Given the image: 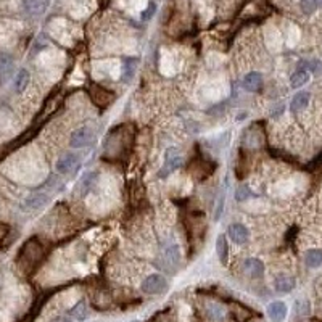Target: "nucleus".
<instances>
[{
    "label": "nucleus",
    "mask_w": 322,
    "mask_h": 322,
    "mask_svg": "<svg viewBox=\"0 0 322 322\" xmlns=\"http://www.w3.org/2000/svg\"><path fill=\"white\" fill-rule=\"evenodd\" d=\"M97 140V132L92 126H82L71 134L69 137V145L73 148H84L92 144H95Z\"/></svg>",
    "instance_id": "obj_1"
},
{
    "label": "nucleus",
    "mask_w": 322,
    "mask_h": 322,
    "mask_svg": "<svg viewBox=\"0 0 322 322\" xmlns=\"http://www.w3.org/2000/svg\"><path fill=\"white\" fill-rule=\"evenodd\" d=\"M181 164H182V155H181V152H179L176 147L168 148L166 153H164V163H163V166L160 169L158 176L161 179L168 177L171 173H174L177 168H181Z\"/></svg>",
    "instance_id": "obj_2"
},
{
    "label": "nucleus",
    "mask_w": 322,
    "mask_h": 322,
    "mask_svg": "<svg viewBox=\"0 0 322 322\" xmlns=\"http://www.w3.org/2000/svg\"><path fill=\"white\" fill-rule=\"evenodd\" d=\"M168 281L166 277L161 274H150L145 277V281L142 282V290L147 295H161L168 290Z\"/></svg>",
    "instance_id": "obj_3"
},
{
    "label": "nucleus",
    "mask_w": 322,
    "mask_h": 322,
    "mask_svg": "<svg viewBox=\"0 0 322 322\" xmlns=\"http://www.w3.org/2000/svg\"><path fill=\"white\" fill-rule=\"evenodd\" d=\"M81 163V156L77 153H73V152H68L61 155V158H58L56 161V171L61 174H68V173H73V171L79 166Z\"/></svg>",
    "instance_id": "obj_4"
},
{
    "label": "nucleus",
    "mask_w": 322,
    "mask_h": 322,
    "mask_svg": "<svg viewBox=\"0 0 322 322\" xmlns=\"http://www.w3.org/2000/svg\"><path fill=\"white\" fill-rule=\"evenodd\" d=\"M227 237L231 239L235 245H245V243L248 242V239H250V232L243 224L234 223V224L229 226V229H227Z\"/></svg>",
    "instance_id": "obj_5"
},
{
    "label": "nucleus",
    "mask_w": 322,
    "mask_h": 322,
    "mask_svg": "<svg viewBox=\"0 0 322 322\" xmlns=\"http://www.w3.org/2000/svg\"><path fill=\"white\" fill-rule=\"evenodd\" d=\"M50 0H23V11L29 16H40L47 11Z\"/></svg>",
    "instance_id": "obj_6"
},
{
    "label": "nucleus",
    "mask_w": 322,
    "mask_h": 322,
    "mask_svg": "<svg viewBox=\"0 0 322 322\" xmlns=\"http://www.w3.org/2000/svg\"><path fill=\"white\" fill-rule=\"evenodd\" d=\"M15 71V60L8 53H0V84H5Z\"/></svg>",
    "instance_id": "obj_7"
},
{
    "label": "nucleus",
    "mask_w": 322,
    "mask_h": 322,
    "mask_svg": "<svg viewBox=\"0 0 322 322\" xmlns=\"http://www.w3.org/2000/svg\"><path fill=\"white\" fill-rule=\"evenodd\" d=\"M266 313H268V318L273 322H284L285 318H287L289 310L284 302H273L268 305Z\"/></svg>",
    "instance_id": "obj_8"
},
{
    "label": "nucleus",
    "mask_w": 322,
    "mask_h": 322,
    "mask_svg": "<svg viewBox=\"0 0 322 322\" xmlns=\"http://www.w3.org/2000/svg\"><path fill=\"white\" fill-rule=\"evenodd\" d=\"M295 285H297L295 277L289 274H279L274 279V289L279 293H290L295 289Z\"/></svg>",
    "instance_id": "obj_9"
},
{
    "label": "nucleus",
    "mask_w": 322,
    "mask_h": 322,
    "mask_svg": "<svg viewBox=\"0 0 322 322\" xmlns=\"http://www.w3.org/2000/svg\"><path fill=\"white\" fill-rule=\"evenodd\" d=\"M242 87L247 92H260L263 87V76L260 73H256V71H252V73H248L243 77Z\"/></svg>",
    "instance_id": "obj_10"
},
{
    "label": "nucleus",
    "mask_w": 322,
    "mask_h": 322,
    "mask_svg": "<svg viewBox=\"0 0 322 322\" xmlns=\"http://www.w3.org/2000/svg\"><path fill=\"white\" fill-rule=\"evenodd\" d=\"M243 271L253 279H258L261 277L263 273H264V263L261 260H258V258H248L243 263Z\"/></svg>",
    "instance_id": "obj_11"
},
{
    "label": "nucleus",
    "mask_w": 322,
    "mask_h": 322,
    "mask_svg": "<svg viewBox=\"0 0 322 322\" xmlns=\"http://www.w3.org/2000/svg\"><path fill=\"white\" fill-rule=\"evenodd\" d=\"M97 177H98V173H97V171H94V173H87V174H84V176L81 177L79 184H77V189H76L77 197H84V195H87L89 190L92 189V185L95 184Z\"/></svg>",
    "instance_id": "obj_12"
},
{
    "label": "nucleus",
    "mask_w": 322,
    "mask_h": 322,
    "mask_svg": "<svg viewBox=\"0 0 322 322\" xmlns=\"http://www.w3.org/2000/svg\"><path fill=\"white\" fill-rule=\"evenodd\" d=\"M48 195H45V193H35V195H31V197H27L26 198V202L23 203V208L27 210V211H32V210H40V208H44V206L48 203Z\"/></svg>",
    "instance_id": "obj_13"
},
{
    "label": "nucleus",
    "mask_w": 322,
    "mask_h": 322,
    "mask_svg": "<svg viewBox=\"0 0 322 322\" xmlns=\"http://www.w3.org/2000/svg\"><path fill=\"white\" fill-rule=\"evenodd\" d=\"M216 253L223 266H226L229 261V243H227V234H219L216 239Z\"/></svg>",
    "instance_id": "obj_14"
},
{
    "label": "nucleus",
    "mask_w": 322,
    "mask_h": 322,
    "mask_svg": "<svg viewBox=\"0 0 322 322\" xmlns=\"http://www.w3.org/2000/svg\"><path fill=\"white\" fill-rule=\"evenodd\" d=\"M206 316L211 322H223L227 316V311L223 305L219 303H210L206 306Z\"/></svg>",
    "instance_id": "obj_15"
},
{
    "label": "nucleus",
    "mask_w": 322,
    "mask_h": 322,
    "mask_svg": "<svg viewBox=\"0 0 322 322\" xmlns=\"http://www.w3.org/2000/svg\"><path fill=\"white\" fill-rule=\"evenodd\" d=\"M310 100H311V94H310V92H298V94L292 98L290 110H292L293 113L305 110L306 106L310 105Z\"/></svg>",
    "instance_id": "obj_16"
},
{
    "label": "nucleus",
    "mask_w": 322,
    "mask_h": 322,
    "mask_svg": "<svg viewBox=\"0 0 322 322\" xmlns=\"http://www.w3.org/2000/svg\"><path fill=\"white\" fill-rule=\"evenodd\" d=\"M305 263H306L308 268H313V269L322 266V250L314 248V250H310V252H306Z\"/></svg>",
    "instance_id": "obj_17"
},
{
    "label": "nucleus",
    "mask_w": 322,
    "mask_h": 322,
    "mask_svg": "<svg viewBox=\"0 0 322 322\" xmlns=\"http://www.w3.org/2000/svg\"><path fill=\"white\" fill-rule=\"evenodd\" d=\"M29 79H31V76H29V71H26V69H19L18 71V74L15 77V90L18 92V94H21V92H24L26 87H27V84H29Z\"/></svg>",
    "instance_id": "obj_18"
},
{
    "label": "nucleus",
    "mask_w": 322,
    "mask_h": 322,
    "mask_svg": "<svg viewBox=\"0 0 322 322\" xmlns=\"http://www.w3.org/2000/svg\"><path fill=\"white\" fill-rule=\"evenodd\" d=\"M308 81H310V73H308L306 69H298L297 73L292 76L290 85L293 89H300V87H303L305 84H308Z\"/></svg>",
    "instance_id": "obj_19"
},
{
    "label": "nucleus",
    "mask_w": 322,
    "mask_h": 322,
    "mask_svg": "<svg viewBox=\"0 0 322 322\" xmlns=\"http://www.w3.org/2000/svg\"><path fill=\"white\" fill-rule=\"evenodd\" d=\"M87 305H85L84 300H81V302H77L73 308L69 310V316H73L74 319L77 321H84L85 318H87Z\"/></svg>",
    "instance_id": "obj_20"
},
{
    "label": "nucleus",
    "mask_w": 322,
    "mask_h": 322,
    "mask_svg": "<svg viewBox=\"0 0 322 322\" xmlns=\"http://www.w3.org/2000/svg\"><path fill=\"white\" fill-rule=\"evenodd\" d=\"M255 197V193L250 190L248 185H240V187L235 190V200L237 202H245V200Z\"/></svg>",
    "instance_id": "obj_21"
},
{
    "label": "nucleus",
    "mask_w": 322,
    "mask_h": 322,
    "mask_svg": "<svg viewBox=\"0 0 322 322\" xmlns=\"http://www.w3.org/2000/svg\"><path fill=\"white\" fill-rule=\"evenodd\" d=\"M300 6H302V10L306 13V15H311V13L318 8L316 0H302V3H300Z\"/></svg>",
    "instance_id": "obj_22"
},
{
    "label": "nucleus",
    "mask_w": 322,
    "mask_h": 322,
    "mask_svg": "<svg viewBox=\"0 0 322 322\" xmlns=\"http://www.w3.org/2000/svg\"><path fill=\"white\" fill-rule=\"evenodd\" d=\"M166 258H168L169 263H177L179 261V248H177V245H173V247L168 248Z\"/></svg>",
    "instance_id": "obj_23"
},
{
    "label": "nucleus",
    "mask_w": 322,
    "mask_h": 322,
    "mask_svg": "<svg viewBox=\"0 0 322 322\" xmlns=\"http://www.w3.org/2000/svg\"><path fill=\"white\" fill-rule=\"evenodd\" d=\"M155 10H156L155 3H150V5H148V8H147V10H144V13H142V18H144V19H150V18L153 16Z\"/></svg>",
    "instance_id": "obj_24"
},
{
    "label": "nucleus",
    "mask_w": 322,
    "mask_h": 322,
    "mask_svg": "<svg viewBox=\"0 0 322 322\" xmlns=\"http://www.w3.org/2000/svg\"><path fill=\"white\" fill-rule=\"evenodd\" d=\"M50 322H73L69 318H64V316H56V318H53Z\"/></svg>",
    "instance_id": "obj_25"
},
{
    "label": "nucleus",
    "mask_w": 322,
    "mask_h": 322,
    "mask_svg": "<svg viewBox=\"0 0 322 322\" xmlns=\"http://www.w3.org/2000/svg\"><path fill=\"white\" fill-rule=\"evenodd\" d=\"M316 5H318V6H322V0H316Z\"/></svg>",
    "instance_id": "obj_26"
}]
</instances>
